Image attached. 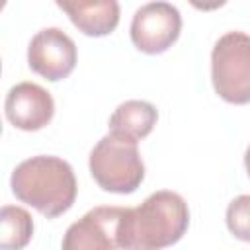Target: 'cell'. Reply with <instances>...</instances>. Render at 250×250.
I'll return each instance as SVG.
<instances>
[{
	"label": "cell",
	"mask_w": 250,
	"mask_h": 250,
	"mask_svg": "<svg viewBox=\"0 0 250 250\" xmlns=\"http://www.w3.org/2000/svg\"><path fill=\"white\" fill-rule=\"evenodd\" d=\"M33 234L31 215L16 205H4L0 211V246L4 250L23 248Z\"/></svg>",
	"instance_id": "8fae6325"
},
{
	"label": "cell",
	"mask_w": 250,
	"mask_h": 250,
	"mask_svg": "<svg viewBox=\"0 0 250 250\" xmlns=\"http://www.w3.org/2000/svg\"><path fill=\"white\" fill-rule=\"evenodd\" d=\"M189 211L182 195L160 189L139 207H127L119 246L125 250H154L176 244L188 230Z\"/></svg>",
	"instance_id": "6da1fadb"
},
{
	"label": "cell",
	"mask_w": 250,
	"mask_h": 250,
	"mask_svg": "<svg viewBox=\"0 0 250 250\" xmlns=\"http://www.w3.org/2000/svg\"><path fill=\"white\" fill-rule=\"evenodd\" d=\"M244 166H246V172H248V178H250V146L246 148V154H244Z\"/></svg>",
	"instance_id": "5bb4252c"
},
{
	"label": "cell",
	"mask_w": 250,
	"mask_h": 250,
	"mask_svg": "<svg viewBox=\"0 0 250 250\" xmlns=\"http://www.w3.org/2000/svg\"><path fill=\"white\" fill-rule=\"evenodd\" d=\"M180 31L182 16L178 8L162 0L141 6L131 21V41L146 55L168 51L180 37Z\"/></svg>",
	"instance_id": "5b68a950"
},
{
	"label": "cell",
	"mask_w": 250,
	"mask_h": 250,
	"mask_svg": "<svg viewBox=\"0 0 250 250\" xmlns=\"http://www.w3.org/2000/svg\"><path fill=\"white\" fill-rule=\"evenodd\" d=\"M68 20L90 37L109 35L119 23L117 0H55Z\"/></svg>",
	"instance_id": "9c48e42d"
},
{
	"label": "cell",
	"mask_w": 250,
	"mask_h": 250,
	"mask_svg": "<svg viewBox=\"0 0 250 250\" xmlns=\"http://www.w3.org/2000/svg\"><path fill=\"white\" fill-rule=\"evenodd\" d=\"M227 227L238 240L250 242V195L234 197L227 207Z\"/></svg>",
	"instance_id": "7c38bea8"
},
{
	"label": "cell",
	"mask_w": 250,
	"mask_h": 250,
	"mask_svg": "<svg viewBox=\"0 0 250 250\" xmlns=\"http://www.w3.org/2000/svg\"><path fill=\"white\" fill-rule=\"evenodd\" d=\"M211 80L215 92L229 104H250V35L229 31L213 47Z\"/></svg>",
	"instance_id": "277c9868"
},
{
	"label": "cell",
	"mask_w": 250,
	"mask_h": 250,
	"mask_svg": "<svg viewBox=\"0 0 250 250\" xmlns=\"http://www.w3.org/2000/svg\"><path fill=\"white\" fill-rule=\"evenodd\" d=\"M4 111L8 121L21 131H39L55 115L53 96L35 82H20L6 94Z\"/></svg>",
	"instance_id": "ba28073f"
},
{
	"label": "cell",
	"mask_w": 250,
	"mask_h": 250,
	"mask_svg": "<svg viewBox=\"0 0 250 250\" xmlns=\"http://www.w3.org/2000/svg\"><path fill=\"white\" fill-rule=\"evenodd\" d=\"M156 119H158V111L150 102L129 100L117 105V109L109 117V131H119L141 141L152 131Z\"/></svg>",
	"instance_id": "30bf717a"
},
{
	"label": "cell",
	"mask_w": 250,
	"mask_h": 250,
	"mask_svg": "<svg viewBox=\"0 0 250 250\" xmlns=\"http://www.w3.org/2000/svg\"><path fill=\"white\" fill-rule=\"evenodd\" d=\"M14 195L47 219L66 213L76 199L72 166L59 156H31L16 166L10 178Z\"/></svg>",
	"instance_id": "7a4b0ae2"
},
{
	"label": "cell",
	"mask_w": 250,
	"mask_h": 250,
	"mask_svg": "<svg viewBox=\"0 0 250 250\" xmlns=\"http://www.w3.org/2000/svg\"><path fill=\"white\" fill-rule=\"evenodd\" d=\"M193 8L197 10H203V12H209V10H217L221 6L227 4V0H188Z\"/></svg>",
	"instance_id": "4fadbf2b"
},
{
	"label": "cell",
	"mask_w": 250,
	"mask_h": 250,
	"mask_svg": "<svg viewBox=\"0 0 250 250\" xmlns=\"http://www.w3.org/2000/svg\"><path fill=\"white\" fill-rule=\"evenodd\" d=\"M127 207H94L72 223L62 238L64 250H115Z\"/></svg>",
	"instance_id": "8992f818"
},
{
	"label": "cell",
	"mask_w": 250,
	"mask_h": 250,
	"mask_svg": "<svg viewBox=\"0 0 250 250\" xmlns=\"http://www.w3.org/2000/svg\"><path fill=\"white\" fill-rule=\"evenodd\" d=\"M27 64L45 80H62L76 66V45L59 27L41 29L29 41Z\"/></svg>",
	"instance_id": "52a82bcc"
},
{
	"label": "cell",
	"mask_w": 250,
	"mask_h": 250,
	"mask_svg": "<svg viewBox=\"0 0 250 250\" xmlns=\"http://www.w3.org/2000/svg\"><path fill=\"white\" fill-rule=\"evenodd\" d=\"M137 139L109 131L90 152V174L96 184L111 193H133L143 178L145 164L139 154Z\"/></svg>",
	"instance_id": "3957f363"
}]
</instances>
